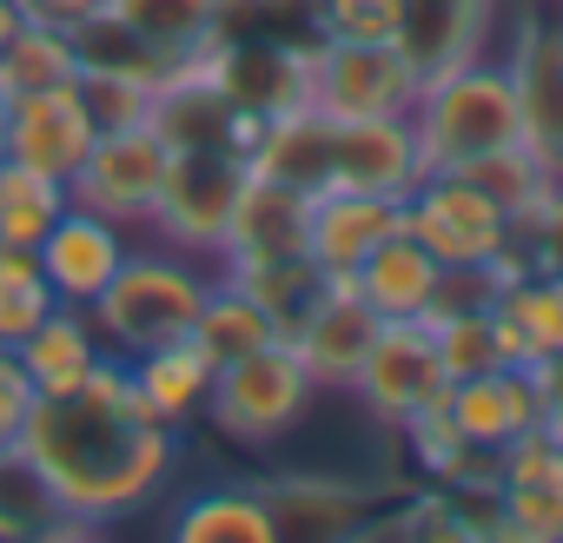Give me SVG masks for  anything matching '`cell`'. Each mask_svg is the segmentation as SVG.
<instances>
[{
	"instance_id": "1",
	"label": "cell",
	"mask_w": 563,
	"mask_h": 543,
	"mask_svg": "<svg viewBox=\"0 0 563 543\" xmlns=\"http://www.w3.org/2000/svg\"><path fill=\"white\" fill-rule=\"evenodd\" d=\"M14 464L34 477L54 523L100 530L140 517L179 477V431L140 405L126 358L107 352L87 372V385L60 398H34Z\"/></svg>"
},
{
	"instance_id": "2",
	"label": "cell",
	"mask_w": 563,
	"mask_h": 543,
	"mask_svg": "<svg viewBox=\"0 0 563 543\" xmlns=\"http://www.w3.org/2000/svg\"><path fill=\"white\" fill-rule=\"evenodd\" d=\"M219 272H206V258L179 252V245H159V239H133V252L120 258V272L107 279V292L87 306L93 312V332L113 358H140L153 345H173L192 332L206 292H212Z\"/></svg>"
},
{
	"instance_id": "3",
	"label": "cell",
	"mask_w": 563,
	"mask_h": 543,
	"mask_svg": "<svg viewBox=\"0 0 563 543\" xmlns=\"http://www.w3.org/2000/svg\"><path fill=\"white\" fill-rule=\"evenodd\" d=\"M405 120H411V140H418V166L424 173H464L471 159L523 140L517 93H510V74H504L497 47L477 54V60H464V67L431 74L418 87V100H411Z\"/></svg>"
},
{
	"instance_id": "4",
	"label": "cell",
	"mask_w": 563,
	"mask_h": 543,
	"mask_svg": "<svg viewBox=\"0 0 563 543\" xmlns=\"http://www.w3.org/2000/svg\"><path fill=\"white\" fill-rule=\"evenodd\" d=\"M312 398H319V385L299 365V352L286 339H272V345L232 358L225 372H212V398H206L199 418L239 451H272L306 424Z\"/></svg>"
},
{
	"instance_id": "5",
	"label": "cell",
	"mask_w": 563,
	"mask_h": 543,
	"mask_svg": "<svg viewBox=\"0 0 563 543\" xmlns=\"http://www.w3.org/2000/svg\"><path fill=\"white\" fill-rule=\"evenodd\" d=\"M252 166H245V146H173L166 159V186H159V206H153V239L159 245H179L192 258H219L225 245V225H232V206L245 192Z\"/></svg>"
},
{
	"instance_id": "6",
	"label": "cell",
	"mask_w": 563,
	"mask_h": 543,
	"mask_svg": "<svg viewBox=\"0 0 563 543\" xmlns=\"http://www.w3.org/2000/svg\"><path fill=\"white\" fill-rule=\"evenodd\" d=\"M497 60L517 93V126L523 146H537L563 173V8L543 0H510L497 27Z\"/></svg>"
},
{
	"instance_id": "7",
	"label": "cell",
	"mask_w": 563,
	"mask_h": 543,
	"mask_svg": "<svg viewBox=\"0 0 563 543\" xmlns=\"http://www.w3.org/2000/svg\"><path fill=\"white\" fill-rule=\"evenodd\" d=\"M166 159H173V146L159 140L153 120H113V126L93 133V146H87L80 173L67 179V192H74V206L107 212L126 232H146L153 206H159V186H166Z\"/></svg>"
},
{
	"instance_id": "8",
	"label": "cell",
	"mask_w": 563,
	"mask_h": 543,
	"mask_svg": "<svg viewBox=\"0 0 563 543\" xmlns=\"http://www.w3.org/2000/svg\"><path fill=\"white\" fill-rule=\"evenodd\" d=\"M405 232L438 258V265H497L517 252V232L504 206L471 186L464 173H424L405 192Z\"/></svg>"
},
{
	"instance_id": "9",
	"label": "cell",
	"mask_w": 563,
	"mask_h": 543,
	"mask_svg": "<svg viewBox=\"0 0 563 543\" xmlns=\"http://www.w3.org/2000/svg\"><path fill=\"white\" fill-rule=\"evenodd\" d=\"M418 87L398 41H312V107L325 120H405Z\"/></svg>"
},
{
	"instance_id": "10",
	"label": "cell",
	"mask_w": 563,
	"mask_h": 543,
	"mask_svg": "<svg viewBox=\"0 0 563 543\" xmlns=\"http://www.w3.org/2000/svg\"><path fill=\"white\" fill-rule=\"evenodd\" d=\"M199 74L245 113V120H278L292 107H312V41H265V34H219L199 54Z\"/></svg>"
},
{
	"instance_id": "11",
	"label": "cell",
	"mask_w": 563,
	"mask_h": 543,
	"mask_svg": "<svg viewBox=\"0 0 563 543\" xmlns=\"http://www.w3.org/2000/svg\"><path fill=\"white\" fill-rule=\"evenodd\" d=\"M490 503H497V536L517 543H563V444L530 424L504 451H490Z\"/></svg>"
},
{
	"instance_id": "12",
	"label": "cell",
	"mask_w": 563,
	"mask_h": 543,
	"mask_svg": "<svg viewBox=\"0 0 563 543\" xmlns=\"http://www.w3.org/2000/svg\"><path fill=\"white\" fill-rule=\"evenodd\" d=\"M444 365H438V339L418 325V319H385L378 325V339H372V352H365V365H358V378H352V391H358V405L385 424V431H398L418 405H431V398H444Z\"/></svg>"
},
{
	"instance_id": "13",
	"label": "cell",
	"mask_w": 563,
	"mask_h": 543,
	"mask_svg": "<svg viewBox=\"0 0 563 543\" xmlns=\"http://www.w3.org/2000/svg\"><path fill=\"white\" fill-rule=\"evenodd\" d=\"M93 133H100V113L87 100V80H60V87L21 93L8 107V146H0V159H21L34 173L74 179L87 146H93Z\"/></svg>"
},
{
	"instance_id": "14",
	"label": "cell",
	"mask_w": 563,
	"mask_h": 543,
	"mask_svg": "<svg viewBox=\"0 0 563 543\" xmlns=\"http://www.w3.org/2000/svg\"><path fill=\"white\" fill-rule=\"evenodd\" d=\"M378 325H385V319L352 292V279H325V286L312 292V306L286 325V345L299 352V365L312 372L319 391H352V378H358V365H365Z\"/></svg>"
},
{
	"instance_id": "15",
	"label": "cell",
	"mask_w": 563,
	"mask_h": 543,
	"mask_svg": "<svg viewBox=\"0 0 563 543\" xmlns=\"http://www.w3.org/2000/svg\"><path fill=\"white\" fill-rule=\"evenodd\" d=\"M504 14L510 0H398V54L418 67V80H431L490 54Z\"/></svg>"
},
{
	"instance_id": "16",
	"label": "cell",
	"mask_w": 563,
	"mask_h": 543,
	"mask_svg": "<svg viewBox=\"0 0 563 543\" xmlns=\"http://www.w3.org/2000/svg\"><path fill=\"white\" fill-rule=\"evenodd\" d=\"M126 252H133V232L120 219H107V212H87V206H67L47 225V239L34 245V258H41L60 306H93Z\"/></svg>"
},
{
	"instance_id": "17",
	"label": "cell",
	"mask_w": 563,
	"mask_h": 543,
	"mask_svg": "<svg viewBox=\"0 0 563 543\" xmlns=\"http://www.w3.org/2000/svg\"><path fill=\"white\" fill-rule=\"evenodd\" d=\"M424 179L411 120H332V159L325 192H385L405 199Z\"/></svg>"
},
{
	"instance_id": "18",
	"label": "cell",
	"mask_w": 563,
	"mask_h": 543,
	"mask_svg": "<svg viewBox=\"0 0 563 543\" xmlns=\"http://www.w3.org/2000/svg\"><path fill=\"white\" fill-rule=\"evenodd\" d=\"M405 225V199L385 192H312L306 199V258L319 279H352L372 245H385Z\"/></svg>"
},
{
	"instance_id": "19",
	"label": "cell",
	"mask_w": 563,
	"mask_h": 543,
	"mask_svg": "<svg viewBox=\"0 0 563 543\" xmlns=\"http://www.w3.org/2000/svg\"><path fill=\"white\" fill-rule=\"evenodd\" d=\"M444 411L464 431V444L477 457H490V451H504L510 437H523L537 424V378L523 365H490V372L451 378L444 385Z\"/></svg>"
},
{
	"instance_id": "20",
	"label": "cell",
	"mask_w": 563,
	"mask_h": 543,
	"mask_svg": "<svg viewBox=\"0 0 563 543\" xmlns=\"http://www.w3.org/2000/svg\"><path fill=\"white\" fill-rule=\"evenodd\" d=\"M306 252V192L278 186V179H245L225 245H219V272H245V265H272V258H299Z\"/></svg>"
},
{
	"instance_id": "21",
	"label": "cell",
	"mask_w": 563,
	"mask_h": 543,
	"mask_svg": "<svg viewBox=\"0 0 563 543\" xmlns=\"http://www.w3.org/2000/svg\"><path fill=\"white\" fill-rule=\"evenodd\" d=\"M100 14L166 67H192L225 34V0H107Z\"/></svg>"
},
{
	"instance_id": "22",
	"label": "cell",
	"mask_w": 563,
	"mask_h": 543,
	"mask_svg": "<svg viewBox=\"0 0 563 543\" xmlns=\"http://www.w3.org/2000/svg\"><path fill=\"white\" fill-rule=\"evenodd\" d=\"M14 358H21V372H27V385H34L41 398H60V391H74V385H87V372L107 358V345H100L87 306H54V312L14 345Z\"/></svg>"
},
{
	"instance_id": "23",
	"label": "cell",
	"mask_w": 563,
	"mask_h": 543,
	"mask_svg": "<svg viewBox=\"0 0 563 543\" xmlns=\"http://www.w3.org/2000/svg\"><path fill=\"white\" fill-rule=\"evenodd\" d=\"M438 279H444V265L398 225L385 245H372L365 252V265L352 272V292L378 312V319H418L424 306H431V292H438Z\"/></svg>"
},
{
	"instance_id": "24",
	"label": "cell",
	"mask_w": 563,
	"mask_h": 543,
	"mask_svg": "<svg viewBox=\"0 0 563 543\" xmlns=\"http://www.w3.org/2000/svg\"><path fill=\"white\" fill-rule=\"evenodd\" d=\"M258 497L278 517V536H352L372 517V490L339 477H278L258 484Z\"/></svg>"
},
{
	"instance_id": "25",
	"label": "cell",
	"mask_w": 563,
	"mask_h": 543,
	"mask_svg": "<svg viewBox=\"0 0 563 543\" xmlns=\"http://www.w3.org/2000/svg\"><path fill=\"white\" fill-rule=\"evenodd\" d=\"M126 372H133L140 405H146L159 424H173V431H186V424L206 411V398H212V365L199 358V345H192V339L153 345V352L126 358Z\"/></svg>"
},
{
	"instance_id": "26",
	"label": "cell",
	"mask_w": 563,
	"mask_h": 543,
	"mask_svg": "<svg viewBox=\"0 0 563 543\" xmlns=\"http://www.w3.org/2000/svg\"><path fill=\"white\" fill-rule=\"evenodd\" d=\"M179 543H278V517L258 484H212L173 510Z\"/></svg>"
},
{
	"instance_id": "27",
	"label": "cell",
	"mask_w": 563,
	"mask_h": 543,
	"mask_svg": "<svg viewBox=\"0 0 563 543\" xmlns=\"http://www.w3.org/2000/svg\"><path fill=\"white\" fill-rule=\"evenodd\" d=\"M186 339L199 345V358H206L212 372H225L232 358H245V352H258V345H272V339H286V332H278V319H272L245 286L212 279V292H206V306H199V319H192Z\"/></svg>"
},
{
	"instance_id": "28",
	"label": "cell",
	"mask_w": 563,
	"mask_h": 543,
	"mask_svg": "<svg viewBox=\"0 0 563 543\" xmlns=\"http://www.w3.org/2000/svg\"><path fill=\"white\" fill-rule=\"evenodd\" d=\"M464 179L471 186H484L497 206H504V219H510V232L550 199V186H556V166L537 153V146H523V140H510V146H497V153H484V159H471L464 166Z\"/></svg>"
},
{
	"instance_id": "29",
	"label": "cell",
	"mask_w": 563,
	"mask_h": 543,
	"mask_svg": "<svg viewBox=\"0 0 563 543\" xmlns=\"http://www.w3.org/2000/svg\"><path fill=\"white\" fill-rule=\"evenodd\" d=\"M60 80H80V47H74V27L27 21V27L8 41V54H0V87H8V100H21V93L60 87Z\"/></svg>"
},
{
	"instance_id": "30",
	"label": "cell",
	"mask_w": 563,
	"mask_h": 543,
	"mask_svg": "<svg viewBox=\"0 0 563 543\" xmlns=\"http://www.w3.org/2000/svg\"><path fill=\"white\" fill-rule=\"evenodd\" d=\"M67 206H74L67 179L34 173V166H21V159H0V239H8V245H41L47 225H54Z\"/></svg>"
},
{
	"instance_id": "31",
	"label": "cell",
	"mask_w": 563,
	"mask_h": 543,
	"mask_svg": "<svg viewBox=\"0 0 563 543\" xmlns=\"http://www.w3.org/2000/svg\"><path fill=\"white\" fill-rule=\"evenodd\" d=\"M398 437H405V451H411V464L431 477V484H471V470H490V457H477L471 444H464V431L451 424V411H444V398H431V405H418L405 424H398Z\"/></svg>"
},
{
	"instance_id": "32",
	"label": "cell",
	"mask_w": 563,
	"mask_h": 543,
	"mask_svg": "<svg viewBox=\"0 0 563 543\" xmlns=\"http://www.w3.org/2000/svg\"><path fill=\"white\" fill-rule=\"evenodd\" d=\"M54 306H60V299H54V286H47L34 245H8V239H0V345L14 352Z\"/></svg>"
},
{
	"instance_id": "33",
	"label": "cell",
	"mask_w": 563,
	"mask_h": 543,
	"mask_svg": "<svg viewBox=\"0 0 563 543\" xmlns=\"http://www.w3.org/2000/svg\"><path fill=\"white\" fill-rule=\"evenodd\" d=\"M424 332L438 339V365H444V378H471V372L510 365V345H504V325H497L490 306H484V312H457V319L424 325Z\"/></svg>"
},
{
	"instance_id": "34",
	"label": "cell",
	"mask_w": 563,
	"mask_h": 543,
	"mask_svg": "<svg viewBox=\"0 0 563 543\" xmlns=\"http://www.w3.org/2000/svg\"><path fill=\"white\" fill-rule=\"evenodd\" d=\"M312 41H398V0H312Z\"/></svg>"
},
{
	"instance_id": "35",
	"label": "cell",
	"mask_w": 563,
	"mask_h": 543,
	"mask_svg": "<svg viewBox=\"0 0 563 543\" xmlns=\"http://www.w3.org/2000/svg\"><path fill=\"white\" fill-rule=\"evenodd\" d=\"M517 252H523L530 272H563V173H556L550 199L517 225Z\"/></svg>"
},
{
	"instance_id": "36",
	"label": "cell",
	"mask_w": 563,
	"mask_h": 543,
	"mask_svg": "<svg viewBox=\"0 0 563 543\" xmlns=\"http://www.w3.org/2000/svg\"><path fill=\"white\" fill-rule=\"evenodd\" d=\"M34 385H27V372H21V358L0 345V457H14V444H21V424H27V411H34Z\"/></svg>"
},
{
	"instance_id": "37",
	"label": "cell",
	"mask_w": 563,
	"mask_h": 543,
	"mask_svg": "<svg viewBox=\"0 0 563 543\" xmlns=\"http://www.w3.org/2000/svg\"><path fill=\"white\" fill-rule=\"evenodd\" d=\"M530 378H537V424L563 444V358H537V365H523Z\"/></svg>"
},
{
	"instance_id": "38",
	"label": "cell",
	"mask_w": 563,
	"mask_h": 543,
	"mask_svg": "<svg viewBox=\"0 0 563 543\" xmlns=\"http://www.w3.org/2000/svg\"><path fill=\"white\" fill-rule=\"evenodd\" d=\"M27 8V21H54V27H80V21H93L107 0H21Z\"/></svg>"
},
{
	"instance_id": "39",
	"label": "cell",
	"mask_w": 563,
	"mask_h": 543,
	"mask_svg": "<svg viewBox=\"0 0 563 543\" xmlns=\"http://www.w3.org/2000/svg\"><path fill=\"white\" fill-rule=\"evenodd\" d=\"M27 27V8H21V0H0V54H8V41Z\"/></svg>"
},
{
	"instance_id": "40",
	"label": "cell",
	"mask_w": 563,
	"mask_h": 543,
	"mask_svg": "<svg viewBox=\"0 0 563 543\" xmlns=\"http://www.w3.org/2000/svg\"><path fill=\"white\" fill-rule=\"evenodd\" d=\"M8 107H14V100H8V87H0V146H8Z\"/></svg>"
},
{
	"instance_id": "41",
	"label": "cell",
	"mask_w": 563,
	"mask_h": 543,
	"mask_svg": "<svg viewBox=\"0 0 563 543\" xmlns=\"http://www.w3.org/2000/svg\"><path fill=\"white\" fill-rule=\"evenodd\" d=\"M543 8H563V0H543Z\"/></svg>"
}]
</instances>
